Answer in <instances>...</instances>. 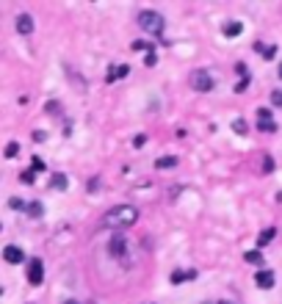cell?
Wrapping results in <instances>:
<instances>
[{
    "label": "cell",
    "instance_id": "obj_26",
    "mask_svg": "<svg viewBox=\"0 0 282 304\" xmlns=\"http://www.w3.org/2000/svg\"><path fill=\"white\" fill-rule=\"evenodd\" d=\"M271 102L282 108V91H271Z\"/></svg>",
    "mask_w": 282,
    "mask_h": 304
},
{
    "label": "cell",
    "instance_id": "obj_3",
    "mask_svg": "<svg viewBox=\"0 0 282 304\" xmlns=\"http://www.w3.org/2000/svg\"><path fill=\"white\" fill-rule=\"evenodd\" d=\"M191 86L197 91H210L213 89V78L205 69H197V72H191Z\"/></svg>",
    "mask_w": 282,
    "mask_h": 304
},
{
    "label": "cell",
    "instance_id": "obj_27",
    "mask_svg": "<svg viewBox=\"0 0 282 304\" xmlns=\"http://www.w3.org/2000/svg\"><path fill=\"white\" fill-rule=\"evenodd\" d=\"M246 86H249V78H244V80H241V83L235 86V91H238V94H244V89H246Z\"/></svg>",
    "mask_w": 282,
    "mask_h": 304
},
{
    "label": "cell",
    "instance_id": "obj_16",
    "mask_svg": "<svg viewBox=\"0 0 282 304\" xmlns=\"http://www.w3.org/2000/svg\"><path fill=\"white\" fill-rule=\"evenodd\" d=\"M130 50H136V53H150V50H155V47H150L147 42H141V39H136V42L130 44Z\"/></svg>",
    "mask_w": 282,
    "mask_h": 304
},
{
    "label": "cell",
    "instance_id": "obj_29",
    "mask_svg": "<svg viewBox=\"0 0 282 304\" xmlns=\"http://www.w3.org/2000/svg\"><path fill=\"white\" fill-rule=\"evenodd\" d=\"M263 169H266V172H271V169H274V161H271V158H266V161H263Z\"/></svg>",
    "mask_w": 282,
    "mask_h": 304
},
{
    "label": "cell",
    "instance_id": "obj_4",
    "mask_svg": "<svg viewBox=\"0 0 282 304\" xmlns=\"http://www.w3.org/2000/svg\"><path fill=\"white\" fill-rule=\"evenodd\" d=\"M44 280V266L39 257H33V260H28V282L30 285H42Z\"/></svg>",
    "mask_w": 282,
    "mask_h": 304
},
{
    "label": "cell",
    "instance_id": "obj_30",
    "mask_svg": "<svg viewBox=\"0 0 282 304\" xmlns=\"http://www.w3.org/2000/svg\"><path fill=\"white\" fill-rule=\"evenodd\" d=\"M64 304H78V302H72V299H69V302H64Z\"/></svg>",
    "mask_w": 282,
    "mask_h": 304
},
{
    "label": "cell",
    "instance_id": "obj_31",
    "mask_svg": "<svg viewBox=\"0 0 282 304\" xmlns=\"http://www.w3.org/2000/svg\"><path fill=\"white\" fill-rule=\"evenodd\" d=\"M280 78H282V64H280Z\"/></svg>",
    "mask_w": 282,
    "mask_h": 304
},
{
    "label": "cell",
    "instance_id": "obj_19",
    "mask_svg": "<svg viewBox=\"0 0 282 304\" xmlns=\"http://www.w3.org/2000/svg\"><path fill=\"white\" fill-rule=\"evenodd\" d=\"M244 260H246V263H255V266H260V263H263V257H260V252H246Z\"/></svg>",
    "mask_w": 282,
    "mask_h": 304
},
{
    "label": "cell",
    "instance_id": "obj_25",
    "mask_svg": "<svg viewBox=\"0 0 282 304\" xmlns=\"http://www.w3.org/2000/svg\"><path fill=\"white\" fill-rule=\"evenodd\" d=\"M30 169H33V172H44V161L33 155V163H30Z\"/></svg>",
    "mask_w": 282,
    "mask_h": 304
},
{
    "label": "cell",
    "instance_id": "obj_18",
    "mask_svg": "<svg viewBox=\"0 0 282 304\" xmlns=\"http://www.w3.org/2000/svg\"><path fill=\"white\" fill-rule=\"evenodd\" d=\"M233 130L238 133V136H246V130H249V125H246L244 119H233Z\"/></svg>",
    "mask_w": 282,
    "mask_h": 304
},
{
    "label": "cell",
    "instance_id": "obj_12",
    "mask_svg": "<svg viewBox=\"0 0 282 304\" xmlns=\"http://www.w3.org/2000/svg\"><path fill=\"white\" fill-rule=\"evenodd\" d=\"M241 30H244V25H241V22H235V19H233V22H227V25H224V36H230V39H235V36H238Z\"/></svg>",
    "mask_w": 282,
    "mask_h": 304
},
{
    "label": "cell",
    "instance_id": "obj_24",
    "mask_svg": "<svg viewBox=\"0 0 282 304\" xmlns=\"http://www.w3.org/2000/svg\"><path fill=\"white\" fill-rule=\"evenodd\" d=\"M144 64H147V66H155V64H158V55H155V50H150V53L144 55Z\"/></svg>",
    "mask_w": 282,
    "mask_h": 304
},
{
    "label": "cell",
    "instance_id": "obj_14",
    "mask_svg": "<svg viewBox=\"0 0 282 304\" xmlns=\"http://www.w3.org/2000/svg\"><path fill=\"white\" fill-rule=\"evenodd\" d=\"M50 185H53L55 191H64L66 185H69V180H66V174H53V180H50Z\"/></svg>",
    "mask_w": 282,
    "mask_h": 304
},
{
    "label": "cell",
    "instance_id": "obj_20",
    "mask_svg": "<svg viewBox=\"0 0 282 304\" xmlns=\"http://www.w3.org/2000/svg\"><path fill=\"white\" fill-rule=\"evenodd\" d=\"M8 205H11L14 210H28V202H25V199H17V197L8 199Z\"/></svg>",
    "mask_w": 282,
    "mask_h": 304
},
{
    "label": "cell",
    "instance_id": "obj_13",
    "mask_svg": "<svg viewBox=\"0 0 282 304\" xmlns=\"http://www.w3.org/2000/svg\"><path fill=\"white\" fill-rule=\"evenodd\" d=\"M172 166H177V158L174 155H163L155 161V169H172Z\"/></svg>",
    "mask_w": 282,
    "mask_h": 304
},
{
    "label": "cell",
    "instance_id": "obj_8",
    "mask_svg": "<svg viewBox=\"0 0 282 304\" xmlns=\"http://www.w3.org/2000/svg\"><path fill=\"white\" fill-rule=\"evenodd\" d=\"M17 30L19 33H30V30H33V17H30V14H19L17 17Z\"/></svg>",
    "mask_w": 282,
    "mask_h": 304
},
{
    "label": "cell",
    "instance_id": "obj_6",
    "mask_svg": "<svg viewBox=\"0 0 282 304\" xmlns=\"http://www.w3.org/2000/svg\"><path fill=\"white\" fill-rule=\"evenodd\" d=\"M255 282H258V288L269 291V288H274V274H271L269 269H260L258 274H255Z\"/></svg>",
    "mask_w": 282,
    "mask_h": 304
},
{
    "label": "cell",
    "instance_id": "obj_17",
    "mask_svg": "<svg viewBox=\"0 0 282 304\" xmlns=\"http://www.w3.org/2000/svg\"><path fill=\"white\" fill-rule=\"evenodd\" d=\"M271 238H274V230H263L260 238H258V246H260V249H266V244H269Z\"/></svg>",
    "mask_w": 282,
    "mask_h": 304
},
{
    "label": "cell",
    "instance_id": "obj_10",
    "mask_svg": "<svg viewBox=\"0 0 282 304\" xmlns=\"http://www.w3.org/2000/svg\"><path fill=\"white\" fill-rule=\"evenodd\" d=\"M125 246H127V241L122 238V235H116L114 241H111V255H116V257H122L125 255Z\"/></svg>",
    "mask_w": 282,
    "mask_h": 304
},
{
    "label": "cell",
    "instance_id": "obj_32",
    "mask_svg": "<svg viewBox=\"0 0 282 304\" xmlns=\"http://www.w3.org/2000/svg\"><path fill=\"white\" fill-rule=\"evenodd\" d=\"M202 304H216V302H202Z\"/></svg>",
    "mask_w": 282,
    "mask_h": 304
},
{
    "label": "cell",
    "instance_id": "obj_2",
    "mask_svg": "<svg viewBox=\"0 0 282 304\" xmlns=\"http://www.w3.org/2000/svg\"><path fill=\"white\" fill-rule=\"evenodd\" d=\"M138 28L147 33H161L163 30V14L158 11H141L138 14Z\"/></svg>",
    "mask_w": 282,
    "mask_h": 304
},
{
    "label": "cell",
    "instance_id": "obj_5",
    "mask_svg": "<svg viewBox=\"0 0 282 304\" xmlns=\"http://www.w3.org/2000/svg\"><path fill=\"white\" fill-rule=\"evenodd\" d=\"M258 127H260V130H269V133H274L277 130V122L274 119H271V111H266V108H260V111H258Z\"/></svg>",
    "mask_w": 282,
    "mask_h": 304
},
{
    "label": "cell",
    "instance_id": "obj_28",
    "mask_svg": "<svg viewBox=\"0 0 282 304\" xmlns=\"http://www.w3.org/2000/svg\"><path fill=\"white\" fill-rule=\"evenodd\" d=\"M144 141H147V136L141 133V136H136V141H133V144H136V147H144Z\"/></svg>",
    "mask_w": 282,
    "mask_h": 304
},
{
    "label": "cell",
    "instance_id": "obj_7",
    "mask_svg": "<svg viewBox=\"0 0 282 304\" xmlns=\"http://www.w3.org/2000/svg\"><path fill=\"white\" fill-rule=\"evenodd\" d=\"M22 249H19V246H6V249H3V260L6 263H22Z\"/></svg>",
    "mask_w": 282,
    "mask_h": 304
},
{
    "label": "cell",
    "instance_id": "obj_1",
    "mask_svg": "<svg viewBox=\"0 0 282 304\" xmlns=\"http://www.w3.org/2000/svg\"><path fill=\"white\" fill-rule=\"evenodd\" d=\"M136 219H138V210L133 205H116V208H111L108 213L102 216L100 224L108 227V230H122V227L136 224Z\"/></svg>",
    "mask_w": 282,
    "mask_h": 304
},
{
    "label": "cell",
    "instance_id": "obj_15",
    "mask_svg": "<svg viewBox=\"0 0 282 304\" xmlns=\"http://www.w3.org/2000/svg\"><path fill=\"white\" fill-rule=\"evenodd\" d=\"M194 277H197V274H194V271H174V274L169 277V280H172L174 285H177V282H186V280H194Z\"/></svg>",
    "mask_w": 282,
    "mask_h": 304
},
{
    "label": "cell",
    "instance_id": "obj_9",
    "mask_svg": "<svg viewBox=\"0 0 282 304\" xmlns=\"http://www.w3.org/2000/svg\"><path fill=\"white\" fill-rule=\"evenodd\" d=\"M255 50H258V53L263 55L266 61H271V58L277 55V47H274V44H263V42H258V44H255Z\"/></svg>",
    "mask_w": 282,
    "mask_h": 304
},
{
    "label": "cell",
    "instance_id": "obj_33",
    "mask_svg": "<svg viewBox=\"0 0 282 304\" xmlns=\"http://www.w3.org/2000/svg\"><path fill=\"white\" fill-rule=\"evenodd\" d=\"M222 304H233V302H222Z\"/></svg>",
    "mask_w": 282,
    "mask_h": 304
},
{
    "label": "cell",
    "instance_id": "obj_11",
    "mask_svg": "<svg viewBox=\"0 0 282 304\" xmlns=\"http://www.w3.org/2000/svg\"><path fill=\"white\" fill-rule=\"evenodd\" d=\"M127 75H130V66L122 64V66H116L114 72H108V83H114V80H119V78H127Z\"/></svg>",
    "mask_w": 282,
    "mask_h": 304
},
{
    "label": "cell",
    "instance_id": "obj_23",
    "mask_svg": "<svg viewBox=\"0 0 282 304\" xmlns=\"http://www.w3.org/2000/svg\"><path fill=\"white\" fill-rule=\"evenodd\" d=\"M17 152H19V144H17V141H11V144L6 147V158H14Z\"/></svg>",
    "mask_w": 282,
    "mask_h": 304
},
{
    "label": "cell",
    "instance_id": "obj_22",
    "mask_svg": "<svg viewBox=\"0 0 282 304\" xmlns=\"http://www.w3.org/2000/svg\"><path fill=\"white\" fill-rule=\"evenodd\" d=\"M28 213L30 216H39V213H42V205H39L36 199H30V202H28Z\"/></svg>",
    "mask_w": 282,
    "mask_h": 304
},
{
    "label": "cell",
    "instance_id": "obj_21",
    "mask_svg": "<svg viewBox=\"0 0 282 304\" xmlns=\"http://www.w3.org/2000/svg\"><path fill=\"white\" fill-rule=\"evenodd\" d=\"M33 174H36V172H33V169H28V172L19 174V180H22L25 185H33V183H36V180H33Z\"/></svg>",
    "mask_w": 282,
    "mask_h": 304
}]
</instances>
